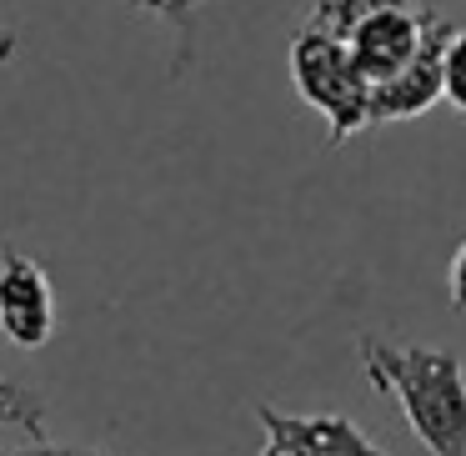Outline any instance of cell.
<instances>
[{"instance_id":"6da1fadb","label":"cell","mask_w":466,"mask_h":456,"mask_svg":"<svg viewBox=\"0 0 466 456\" xmlns=\"http://www.w3.org/2000/svg\"><path fill=\"white\" fill-rule=\"evenodd\" d=\"M371 391L401 411L411 436L431 456H466V361L446 346H391V341H356Z\"/></svg>"},{"instance_id":"7a4b0ae2","label":"cell","mask_w":466,"mask_h":456,"mask_svg":"<svg viewBox=\"0 0 466 456\" xmlns=\"http://www.w3.org/2000/svg\"><path fill=\"white\" fill-rule=\"evenodd\" d=\"M291 86L306 106L326 121V141L346 146L351 136L371 131V76L356 66L351 46L321 31L291 35Z\"/></svg>"},{"instance_id":"3957f363","label":"cell","mask_w":466,"mask_h":456,"mask_svg":"<svg viewBox=\"0 0 466 456\" xmlns=\"http://www.w3.org/2000/svg\"><path fill=\"white\" fill-rule=\"evenodd\" d=\"M266 446L256 456H391L386 446H376L351 416L341 411H281V406H256Z\"/></svg>"},{"instance_id":"277c9868","label":"cell","mask_w":466,"mask_h":456,"mask_svg":"<svg viewBox=\"0 0 466 456\" xmlns=\"http://www.w3.org/2000/svg\"><path fill=\"white\" fill-rule=\"evenodd\" d=\"M0 336L21 351H41L56 336V286L35 256L0 251Z\"/></svg>"},{"instance_id":"5b68a950","label":"cell","mask_w":466,"mask_h":456,"mask_svg":"<svg viewBox=\"0 0 466 456\" xmlns=\"http://www.w3.org/2000/svg\"><path fill=\"white\" fill-rule=\"evenodd\" d=\"M431 21H436V11L421 5V0L386 5V11H376L346 46H351L356 66L371 76V86H381V81H391L396 71H406V66L416 61V51H421L426 35H431Z\"/></svg>"},{"instance_id":"8992f818","label":"cell","mask_w":466,"mask_h":456,"mask_svg":"<svg viewBox=\"0 0 466 456\" xmlns=\"http://www.w3.org/2000/svg\"><path fill=\"white\" fill-rule=\"evenodd\" d=\"M446 41H451V21L436 11L431 35L416 51V61L406 71H396L391 81L371 86V126H391V121H411L426 116L441 101V61H446Z\"/></svg>"},{"instance_id":"52a82bcc","label":"cell","mask_w":466,"mask_h":456,"mask_svg":"<svg viewBox=\"0 0 466 456\" xmlns=\"http://www.w3.org/2000/svg\"><path fill=\"white\" fill-rule=\"evenodd\" d=\"M386 5H406V0H311V11H306V31H321V35H336V41H351L376 11Z\"/></svg>"},{"instance_id":"ba28073f","label":"cell","mask_w":466,"mask_h":456,"mask_svg":"<svg viewBox=\"0 0 466 456\" xmlns=\"http://www.w3.org/2000/svg\"><path fill=\"white\" fill-rule=\"evenodd\" d=\"M0 426L31 431V441H46V401L41 391H31L25 381L0 371Z\"/></svg>"},{"instance_id":"9c48e42d","label":"cell","mask_w":466,"mask_h":456,"mask_svg":"<svg viewBox=\"0 0 466 456\" xmlns=\"http://www.w3.org/2000/svg\"><path fill=\"white\" fill-rule=\"evenodd\" d=\"M441 101L456 116H466V25H456L446 41V61H441Z\"/></svg>"},{"instance_id":"30bf717a","label":"cell","mask_w":466,"mask_h":456,"mask_svg":"<svg viewBox=\"0 0 466 456\" xmlns=\"http://www.w3.org/2000/svg\"><path fill=\"white\" fill-rule=\"evenodd\" d=\"M136 5L151 11V15H161V21H171V25H181V31H191V15H196L201 0H136Z\"/></svg>"},{"instance_id":"8fae6325","label":"cell","mask_w":466,"mask_h":456,"mask_svg":"<svg viewBox=\"0 0 466 456\" xmlns=\"http://www.w3.org/2000/svg\"><path fill=\"white\" fill-rule=\"evenodd\" d=\"M446 291H451L456 311H466V241L451 251V266H446Z\"/></svg>"},{"instance_id":"7c38bea8","label":"cell","mask_w":466,"mask_h":456,"mask_svg":"<svg viewBox=\"0 0 466 456\" xmlns=\"http://www.w3.org/2000/svg\"><path fill=\"white\" fill-rule=\"evenodd\" d=\"M0 456H101V451H81V446H51V441H31V446H15V451H0Z\"/></svg>"},{"instance_id":"4fadbf2b","label":"cell","mask_w":466,"mask_h":456,"mask_svg":"<svg viewBox=\"0 0 466 456\" xmlns=\"http://www.w3.org/2000/svg\"><path fill=\"white\" fill-rule=\"evenodd\" d=\"M15 51H21L15 31H5V25H0V66H11V61H15Z\"/></svg>"}]
</instances>
